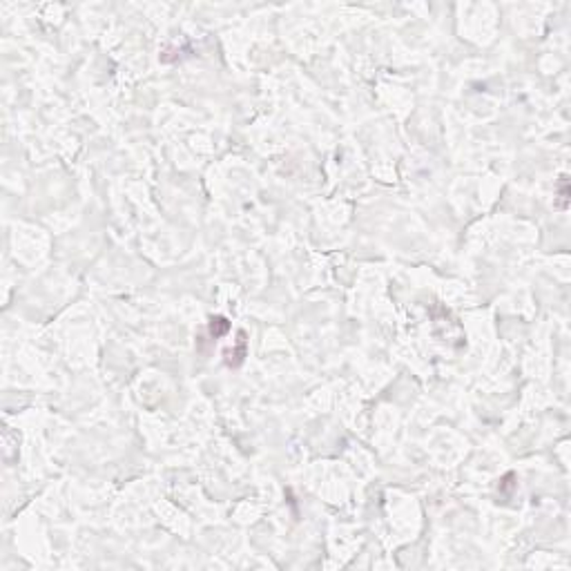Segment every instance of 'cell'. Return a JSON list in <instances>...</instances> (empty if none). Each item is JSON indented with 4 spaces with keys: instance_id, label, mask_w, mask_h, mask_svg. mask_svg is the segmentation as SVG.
I'll use <instances>...</instances> for the list:
<instances>
[{
    "instance_id": "1",
    "label": "cell",
    "mask_w": 571,
    "mask_h": 571,
    "mask_svg": "<svg viewBox=\"0 0 571 571\" xmlns=\"http://www.w3.org/2000/svg\"><path fill=\"white\" fill-rule=\"evenodd\" d=\"M228 328H230V324H228V319H225V317H212V319H210V333H212L214 337H221Z\"/></svg>"
}]
</instances>
